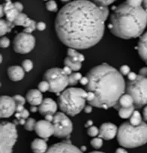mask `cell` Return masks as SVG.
Returning <instances> with one entry per match:
<instances>
[{
	"instance_id": "obj_58",
	"label": "cell",
	"mask_w": 147,
	"mask_h": 153,
	"mask_svg": "<svg viewBox=\"0 0 147 153\" xmlns=\"http://www.w3.org/2000/svg\"><path fill=\"white\" fill-rule=\"evenodd\" d=\"M26 119H23V118H21L20 119V120H19L18 121H19V124L20 125H22V126H24L25 125V123H26Z\"/></svg>"
},
{
	"instance_id": "obj_43",
	"label": "cell",
	"mask_w": 147,
	"mask_h": 153,
	"mask_svg": "<svg viewBox=\"0 0 147 153\" xmlns=\"http://www.w3.org/2000/svg\"><path fill=\"white\" fill-rule=\"evenodd\" d=\"M14 5L16 8V9H17L19 12H22V11L23 10V5H22L20 2H14Z\"/></svg>"
},
{
	"instance_id": "obj_26",
	"label": "cell",
	"mask_w": 147,
	"mask_h": 153,
	"mask_svg": "<svg viewBox=\"0 0 147 153\" xmlns=\"http://www.w3.org/2000/svg\"><path fill=\"white\" fill-rule=\"evenodd\" d=\"M130 123L133 126H138L142 123V117H141V115L139 111L137 110L134 111L133 114L130 117Z\"/></svg>"
},
{
	"instance_id": "obj_2",
	"label": "cell",
	"mask_w": 147,
	"mask_h": 153,
	"mask_svg": "<svg viewBox=\"0 0 147 153\" xmlns=\"http://www.w3.org/2000/svg\"><path fill=\"white\" fill-rule=\"evenodd\" d=\"M87 77L86 90L95 95V99L89 102L93 107L105 110L114 107L125 92L126 83L122 74L107 64L94 67L87 73Z\"/></svg>"
},
{
	"instance_id": "obj_19",
	"label": "cell",
	"mask_w": 147,
	"mask_h": 153,
	"mask_svg": "<svg viewBox=\"0 0 147 153\" xmlns=\"http://www.w3.org/2000/svg\"><path fill=\"white\" fill-rule=\"evenodd\" d=\"M137 50L140 56L147 64V32L140 38Z\"/></svg>"
},
{
	"instance_id": "obj_60",
	"label": "cell",
	"mask_w": 147,
	"mask_h": 153,
	"mask_svg": "<svg viewBox=\"0 0 147 153\" xmlns=\"http://www.w3.org/2000/svg\"><path fill=\"white\" fill-rule=\"evenodd\" d=\"M80 149H81L82 152H85L86 150V147L84 146H82L81 148H80Z\"/></svg>"
},
{
	"instance_id": "obj_32",
	"label": "cell",
	"mask_w": 147,
	"mask_h": 153,
	"mask_svg": "<svg viewBox=\"0 0 147 153\" xmlns=\"http://www.w3.org/2000/svg\"><path fill=\"white\" fill-rule=\"evenodd\" d=\"M91 145L92 146L94 149H98L101 148L103 145V140L101 139V137H97L94 138L93 140H92L91 141Z\"/></svg>"
},
{
	"instance_id": "obj_46",
	"label": "cell",
	"mask_w": 147,
	"mask_h": 153,
	"mask_svg": "<svg viewBox=\"0 0 147 153\" xmlns=\"http://www.w3.org/2000/svg\"><path fill=\"white\" fill-rule=\"evenodd\" d=\"M137 75L134 73V72H130V73L128 74V78L129 80H134L137 78Z\"/></svg>"
},
{
	"instance_id": "obj_9",
	"label": "cell",
	"mask_w": 147,
	"mask_h": 153,
	"mask_svg": "<svg viewBox=\"0 0 147 153\" xmlns=\"http://www.w3.org/2000/svg\"><path fill=\"white\" fill-rule=\"evenodd\" d=\"M54 129V136L58 138H65L71 134L73 130V124L70 119L62 112H58L54 115L53 121Z\"/></svg>"
},
{
	"instance_id": "obj_5",
	"label": "cell",
	"mask_w": 147,
	"mask_h": 153,
	"mask_svg": "<svg viewBox=\"0 0 147 153\" xmlns=\"http://www.w3.org/2000/svg\"><path fill=\"white\" fill-rule=\"evenodd\" d=\"M87 92L80 88H68L58 98V104L62 111L69 116H76L85 107Z\"/></svg>"
},
{
	"instance_id": "obj_17",
	"label": "cell",
	"mask_w": 147,
	"mask_h": 153,
	"mask_svg": "<svg viewBox=\"0 0 147 153\" xmlns=\"http://www.w3.org/2000/svg\"><path fill=\"white\" fill-rule=\"evenodd\" d=\"M5 4H3V8L4 11H5V14L6 16V20L10 22H13L14 23V20L16 17H17L20 12H19L16 8L14 7V3L11 2V0H5Z\"/></svg>"
},
{
	"instance_id": "obj_44",
	"label": "cell",
	"mask_w": 147,
	"mask_h": 153,
	"mask_svg": "<svg viewBox=\"0 0 147 153\" xmlns=\"http://www.w3.org/2000/svg\"><path fill=\"white\" fill-rule=\"evenodd\" d=\"M29 111H28L27 110H26V109H24L23 111L20 112V117H21V118L27 119L28 117H29Z\"/></svg>"
},
{
	"instance_id": "obj_34",
	"label": "cell",
	"mask_w": 147,
	"mask_h": 153,
	"mask_svg": "<svg viewBox=\"0 0 147 153\" xmlns=\"http://www.w3.org/2000/svg\"><path fill=\"white\" fill-rule=\"evenodd\" d=\"M39 89L42 92H45L50 89V84L47 80H44L39 84Z\"/></svg>"
},
{
	"instance_id": "obj_13",
	"label": "cell",
	"mask_w": 147,
	"mask_h": 153,
	"mask_svg": "<svg viewBox=\"0 0 147 153\" xmlns=\"http://www.w3.org/2000/svg\"><path fill=\"white\" fill-rule=\"evenodd\" d=\"M47 152H83L81 149L73 144L71 143L70 141H64L62 143L53 144L48 149Z\"/></svg>"
},
{
	"instance_id": "obj_8",
	"label": "cell",
	"mask_w": 147,
	"mask_h": 153,
	"mask_svg": "<svg viewBox=\"0 0 147 153\" xmlns=\"http://www.w3.org/2000/svg\"><path fill=\"white\" fill-rule=\"evenodd\" d=\"M1 129V153L12 152L13 147L17 139L16 125L9 122H2L0 125Z\"/></svg>"
},
{
	"instance_id": "obj_31",
	"label": "cell",
	"mask_w": 147,
	"mask_h": 153,
	"mask_svg": "<svg viewBox=\"0 0 147 153\" xmlns=\"http://www.w3.org/2000/svg\"><path fill=\"white\" fill-rule=\"evenodd\" d=\"M89 1L96 4L98 6H108L115 2L116 0H89Z\"/></svg>"
},
{
	"instance_id": "obj_37",
	"label": "cell",
	"mask_w": 147,
	"mask_h": 153,
	"mask_svg": "<svg viewBox=\"0 0 147 153\" xmlns=\"http://www.w3.org/2000/svg\"><path fill=\"white\" fill-rule=\"evenodd\" d=\"M10 45V40L6 37H2L0 41V46L2 48H8Z\"/></svg>"
},
{
	"instance_id": "obj_48",
	"label": "cell",
	"mask_w": 147,
	"mask_h": 153,
	"mask_svg": "<svg viewBox=\"0 0 147 153\" xmlns=\"http://www.w3.org/2000/svg\"><path fill=\"white\" fill-rule=\"evenodd\" d=\"M139 74H140V75H142V76H147V67L141 68L140 70Z\"/></svg>"
},
{
	"instance_id": "obj_24",
	"label": "cell",
	"mask_w": 147,
	"mask_h": 153,
	"mask_svg": "<svg viewBox=\"0 0 147 153\" xmlns=\"http://www.w3.org/2000/svg\"><path fill=\"white\" fill-rule=\"evenodd\" d=\"M135 107L134 105L131 106L130 107H121L119 110V116L122 119H128L131 117L134 111Z\"/></svg>"
},
{
	"instance_id": "obj_7",
	"label": "cell",
	"mask_w": 147,
	"mask_h": 153,
	"mask_svg": "<svg viewBox=\"0 0 147 153\" xmlns=\"http://www.w3.org/2000/svg\"><path fill=\"white\" fill-rule=\"evenodd\" d=\"M44 80L49 83L50 92L57 94L62 92L69 85L68 75L59 68H53L47 71L44 74Z\"/></svg>"
},
{
	"instance_id": "obj_57",
	"label": "cell",
	"mask_w": 147,
	"mask_h": 153,
	"mask_svg": "<svg viewBox=\"0 0 147 153\" xmlns=\"http://www.w3.org/2000/svg\"><path fill=\"white\" fill-rule=\"evenodd\" d=\"M0 8H1V12H0V17H3L4 14H5V11H4V8H3V5H1V6H0Z\"/></svg>"
},
{
	"instance_id": "obj_54",
	"label": "cell",
	"mask_w": 147,
	"mask_h": 153,
	"mask_svg": "<svg viewBox=\"0 0 147 153\" xmlns=\"http://www.w3.org/2000/svg\"><path fill=\"white\" fill-rule=\"evenodd\" d=\"M30 110L32 113H35V112H37L39 110V108H37V106L32 105L30 107Z\"/></svg>"
},
{
	"instance_id": "obj_61",
	"label": "cell",
	"mask_w": 147,
	"mask_h": 153,
	"mask_svg": "<svg viewBox=\"0 0 147 153\" xmlns=\"http://www.w3.org/2000/svg\"><path fill=\"white\" fill-rule=\"evenodd\" d=\"M61 1L63 2H69L70 0H61Z\"/></svg>"
},
{
	"instance_id": "obj_53",
	"label": "cell",
	"mask_w": 147,
	"mask_h": 153,
	"mask_svg": "<svg viewBox=\"0 0 147 153\" xmlns=\"http://www.w3.org/2000/svg\"><path fill=\"white\" fill-rule=\"evenodd\" d=\"M143 118L146 121H147V106L143 109Z\"/></svg>"
},
{
	"instance_id": "obj_3",
	"label": "cell",
	"mask_w": 147,
	"mask_h": 153,
	"mask_svg": "<svg viewBox=\"0 0 147 153\" xmlns=\"http://www.w3.org/2000/svg\"><path fill=\"white\" fill-rule=\"evenodd\" d=\"M146 25V10L142 6L135 8L125 2L114 8L108 27L118 38L131 39L142 35Z\"/></svg>"
},
{
	"instance_id": "obj_41",
	"label": "cell",
	"mask_w": 147,
	"mask_h": 153,
	"mask_svg": "<svg viewBox=\"0 0 147 153\" xmlns=\"http://www.w3.org/2000/svg\"><path fill=\"white\" fill-rule=\"evenodd\" d=\"M37 29L39 31H44L46 29V24L44 22H39L36 25Z\"/></svg>"
},
{
	"instance_id": "obj_1",
	"label": "cell",
	"mask_w": 147,
	"mask_h": 153,
	"mask_svg": "<svg viewBox=\"0 0 147 153\" xmlns=\"http://www.w3.org/2000/svg\"><path fill=\"white\" fill-rule=\"evenodd\" d=\"M107 19L101 6L89 0H75L64 5L57 14L56 32L66 46L88 49L102 38Z\"/></svg>"
},
{
	"instance_id": "obj_40",
	"label": "cell",
	"mask_w": 147,
	"mask_h": 153,
	"mask_svg": "<svg viewBox=\"0 0 147 153\" xmlns=\"http://www.w3.org/2000/svg\"><path fill=\"white\" fill-rule=\"evenodd\" d=\"M120 73L122 75H128L130 73V68L128 65H122L120 68Z\"/></svg>"
},
{
	"instance_id": "obj_33",
	"label": "cell",
	"mask_w": 147,
	"mask_h": 153,
	"mask_svg": "<svg viewBox=\"0 0 147 153\" xmlns=\"http://www.w3.org/2000/svg\"><path fill=\"white\" fill-rule=\"evenodd\" d=\"M22 67L25 70V71L29 72L32 68H33V63L31 60L26 59L22 63Z\"/></svg>"
},
{
	"instance_id": "obj_39",
	"label": "cell",
	"mask_w": 147,
	"mask_h": 153,
	"mask_svg": "<svg viewBox=\"0 0 147 153\" xmlns=\"http://www.w3.org/2000/svg\"><path fill=\"white\" fill-rule=\"evenodd\" d=\"M36 25H37V23H35V21H33V23H32V25H30V26H28V27L25 28V29H23V32H26V33L31 34L32 32H33L34 30H35V29H37Z\"/></svg>"
},
{
	"instance_id": "obj_18",
	"label": "cell",
	"mask_w": 147,
	"mask_h": 153,
	"mask_svg": "<svg viewBox=\"0 0 147 153\" xmlns=\"http://www.w3.org/2000/svg\"><path fill=\"white\" fill-rule=\"evenodd\" d=\"M8 75L10 80L12 81H20L24 77L25 70L23 68L20 67V66H11L8 69Z\"/></svg>"
},
{
	"instance_id": "obj_56",
	"label": "cell",
	"mask_w": 147,
	"mask_h": 153,
	"mask_svg": "<svg viewBox=\"0 0 147 153\" xmlns=\"http://www.w3.org/2000/svg\"><path fill=\"white\" fill-rule=\"evenodd\" d=\"M92 123H93V122L92 121V120H89V121H87V123L85 124V127L86 128H89L90 126H92Z\"/></svg>"
},
{
	"instance_id": "obj_35",
	"label": "cell",
	"mask_w": 147,
	"mask_h": 153,
	"mask_svg": "<svg viewBox=\"0 0 147 153\" xmlns=\"http://www.w3.org/2000/svg\"><path fill=\"white\" fill-rule=\"evenodd\" d=\"M87 133L90 137H95L99 134V130L95 126H90L88 129Z\"/></svg>"
},
{
	"instance_id": "obj_45",
	"label": "cell",
	"mask_w": 147,
	"mask_h": 153,
	"mask_svg": "<svg viewBox=\"0 0 147 153\" xmlns=\"http://www.w3.org/2000/svg\"><path fill=\"white\" fill-rule=\"evenodd\" d=\"M80 83H81L82 85H83V86H86V85L88 84V83H89V78L87 77V76H82V78L80 79Z\"/></svg>"
},
{
	"instance_id": "obj_51",
	"label": "cell",
	"mask_w": 147,
	"mask_h": 153,
	"mask_svg": "<svg viewBox=\"0 0 147 153\" xmlns=\"http://www.w3.org/2000/svg\"><path fill=\"white\" fill-rule=\"evenodd\" d=\"M63 70L65 71V72L66 74H67L68 75H70V74H72V69L70 67H68V66H66V65H65V67H64V68H63Z\"/></svg>"
},
{
	"instance_id": "obj_59",
	"label": "cell",
	"mask_w": 147,
	"mask_h": 153,
	"mask_svg": "<svg viewBox=\"0 0 147 153\" xmlns=\"http://www.w3.org/2000/svg\"><path fill=\"white\" fill-rule=\"evenodd\" d=\"M143 5L144 8L147 11V0H143Z\"/></svg>"
},
{
	"instance_id": "obj_22",
	"label": "cell",
	"mask_w": 147,
	"mask_h": 153,
	"mask_svg": "<svg viewBox=\"0 0 147 153\" xmlns=\"http://www.w3.org/2000/svg\"><path fill=\"white\" fill-rule=\"evenodd\" d=\"M14 26H15V24L13 22L2 19L0 21V35L2 36L5 35L7 32H10Z\"/></svg>"
},
{
	"instance_id": "obj_47",
	"label": "cell",
	"mask_w": 147,
	"mask_h": 153,
	"mask_svg": "<svg viewBox=\"0 0 147 153\" xmlns=\"http://www.w3.org/2000/svg\"><path fill=\"white\" fill-rule=\"evenodd\" d=\"M33 21H34V20H31L30 18H29V17H27L23 26V27H24V28L28 27V26H30V25H32V23H33Z\"/></svg>"
},
{
	"instance_id": "obj_50",
	"label": "cell",
	"mask_w": 147,
	"mask_h": 153,
	"mask_svg": "<svg viewBox=\"0 0 147 153\" xmlns=\"http://www.w3.org/2000/svg\"><path fill=\"white\" fill-rule=\"evenodd\" d=\"M92 106L91 105V104L86 106V107H84V112L86 113H92Z\"/></svg>"
},
{
	"instance_id": "obj_55",
	"label": "cell",
	"mask_w": 147,
	"mask_h": 153,
	"mask_svg": "<svg viewBox=\"0 0 147 153\" xmlns=\"http://www.w3.org/2000/svg\"><path fill=\"white\" fill-rule=\"evenodd\" d=\"M116 152H117V153H126V152H127V151H126L125 149H124L118 148L117 149V151H116Z\"/></svg>"
},
{
	"instance_id": "obj_25",
	"label": "cell",
	"mask_w": 147,
	"mask_h": 153,
	"mask_svg": "<svg viewBox=\"0 0 147 153\" xmlns=\"http://www.w3.org/2000/svg\"><path fill=\"white\" fill-rule=\"evenodd\" d=\"M67 53H68V56L69 57H71L74 61L83 62L85 59L83 54L80 53L79 52L76 51L75 50H74V48H69V49L68 50Z\"/></svg>"
},
{
	"instance_id": "obj_28",
	"label": "cell",
	"mask_w": 147,
	"mask_h": 153,
	"mask_svg": "<svg viewBox=\"0 0 147 153\" xmlns=\"http://www.w3.org/2000/svg\"><path fill=\"white\" fill-rule=\"evenodd\" d=\"M27 17H28L26 16V14H23V13L20 12V14L17 15V17H16L15 20H14V23L15 24V26H23Z\"/></svg>"
},
{
	"instance_id": "obj_52",
	"label": "cell",
	"mask_w": 147,
	"mask_h": 153,
	"mask_svg": "<svg viewBox=\"0 0 147 153\" xmlns=\"http://www.w3.org/2000/svg\"><path fill=\"white\" fill-rule=\"evenodd\" d=\"M45 120H48V121H49V122H52L53 123V120H54V116L52 114L46 115V116H45Z\"/></svg>"
},
{
	"instance_id": "obj_62",
	"label": "cell",
	"mask_w": 147,
	"mask_h": 153,
	"mask_svg": "<svg viewBox=\"0 0 147 153\" xmlns=\"http://www.w3.org/2000/svg\"><path fill=\"white\" fill-rule=\"evenodd\" d=\"M2 62V55H1V63Z\"/></svg>"
},
{
	"instance_id": "obj_49",
	"label": "cell",
	"mask_w": 147,
	"mask_h": 153,
	"mask_svg": "<svg viewBox=\"0 0 147 153\" xmlns=\"http://www.w3.org/2000/svg\"><path fill=\"white\" fill-rule=\"evenodd\" d=\"M24 107H23V104H17V106H16V111L17 112H19V113H20V112L23 111V110H24Z\"/></svg>"
},
{
	"instance_id": "obj_15",
	"label": "cell",
	"mask_w": 147,
	"mask_h": 153,
	"mask_svg": "<svg viewBox=\"0 0 147 153\" xmlns=\"http://www.w3.org/2000/svg\"><path fill=\"white\" fill-rule=\"evenodd\" d=\"M57 110V104L52 98H45L42 104L39 105V111L43 116L48 114L54 115Z\"/></svg>"
},
{
	"instance_id": "obj_11",
	"label": "cell",
	"mask_w": 147,
	"mask_h": 153,
	"mask_svg": "<svg viewBox=\"0 0 147 153\" xmlns=\"http://www.w3.org/2000/svg\"><path fill=\"white\" fill-rule=\"evenodd\" d=\"M15 101L13 97L2 95L0 98V117L1 118H9L16 111Z\"/></svg>"
},
{
	"instance_id": "obj_36",
	"label": "cell",
	"mask_w": 147,
	"mask_h": 153,
	"mask_svg": "<svg viewBox=\"0 0 147 153\" xmlns=\"http://www.w3.org/2000/svg\"><path fill=\"white\" fill-rule=\"evenodd\" d=\"M126 2L132 7H140L143 4V0H126Z\"/></svg>"
},
{
	"instance_id": "obj_20",
	"label": "cell",
	"mask_w": 147,
	"mask_h": 153,
	"mask_svg": "<svg viewBox=\"0 0 147 153\" xmlns=\"http://www.w3.org/2000/svg\"><path fill=\"white\" fill-rule=\"evenodd\" d=\"M134 105V99L132 96L129 94H123L120 98L118 102L115 104L114 108L119 110L121 107H130Z\"/></svg>"
},
{
	"instance_id": "obj_38",
	"label": "cell",
	"mask_w": 147,
	"mask_h": 153,
	"mask_svg": "<svg viewBox=\"0 0 147 153\" xmlns=\"http://www.w3.org/2000/svg\"><path fill=\"white\" fill-rule=\"evenodd\" d=\"M13 98H14V101H15L16 104H23V105L26 104V99H25L22 95H16L13 97Z\"/></svg>"
},
{
	"instance_id": "obj_14",
	"label": "cell",
	"mask_w": 147,
	"mask_h": 153,
	"mask_svg": "<svg viewBox=\"0 0 147 153\" xmlns=\"http://www.w3.org/2000/svg\"><path fill=\"white\" fill-rule=\"evenodd\" d=\"M117 133H118V128L116 125L111 123H106L101 125L100 127L98 136L103 139L109 140L114 139L116 135H117Z\"/></svg>"
},
{
	"instance_id": "obj_42",
	"label": "cell",
	"mask_w": 147,
	"mask_h": 153,
	"mask_svg": "<svg viewBox=\"0 0 147 153\" xmlns=\"http://www.w3.org/2000/svg\"><path fill=\"white\" fill-rule=\"evenodd\" d=\"M95 98V95L94 92H87V97H86V101H88V102H90V101H93Z\"/></svg>"
},
{
	"instance_id": "obj_16",
	"label": "cell",
	"mask_w": 147,
	"mask_h": 153,
	"mask_svg": "<svg viewBox=\"0 0 147 153\" xmlns=\"http://www.w3.org/2000/svg\"><path fill=\"white\" fill-rule=\"evenodd\" d=\"M26 98L29 104L34 106H39L44 100L42 92L39 89H30L28 91Z\"/></svg>"
},
{
	"instance_id": "obj_10",
	"label": "cell",
	"mask_w": 147,
	"mask_h": 153,
	"mask_svg": "<svg viewBox=\"0 0 147 153\" xmlns=\"http://www.w3.org/2000/svg\"><path fill=\"white\" fill-rule=\"evenodd\" d=\"M35 45V38L32 35L26 32L17 34L13 41V48L16 53L26 54L33 50Z\"/></svg>"
},
{
	"instance_id": "obj_6",
	"label": "cell",
	"mask_w": 147,
	"mask_h": 153,
	"mask_svg": "<svg viewBox=\"0 0 147 153\" xmlns=\"http://www.w3.org/2000/svg\"><path fill=\"white\" fill-rule=\"evenodd\" d=\"M125 92L133 98L135 108L143 107L147 104V76L139 74L135 80H128Z\"/></svg>"
},
{
	"instance_id": "obj_4",
	"label": "cell",
	"mask_w": 147,
	"mask_h": 153,
	"mask_svg": "<svg viewBox=\"0 0 147 153\" xmlns=\"http://www.w3.org/2000/svg\"><path fill=\"white\" fill-rule=\"evenodd\" d=\"M117 140L120 146L133 149L141 146L147 143V124L142 122L138 126H133L131 123H122L117 133Z\"/></svg>"
},
{
	"instance_id": "obj_27",
	"label": "cell",
	"mask_w": 147,
	"mask_h": 153,
	"mask_svg": "<svg viewBox=\"0 0 147 153\" xmlns=\"http://www.w3.org/2000/svg\"><path fill=\"white\" fill-rule=\"evenodd\" d=\"M82 78V74L80 73H74L68 75V83L70 86L77 84L79 80Z\"/></svg>"
},
{
	"instance_id": "obj_21",
	"label": "cell",
	"mask_w": 147,
	"mask_h": 153,
	"mask_svg": "<svg viewBox=\"0 0 147 153\" xmlns=\"http://www.w3.org/2000/svg\"><path fill=\"white\" fill-rule=\"evenodd\" d=\"M46 141V140L38 139V138L34 140L31 144L32 151L35 153L46 152L48 151V144Z\"/></svg>"
},
{
	"instance_id": "obj_23",
	"label": "cell",
	"mask_w": 147,
	"mask_h": 153,
	"mask_svg": "<svg viewBox=\"0 0 147 153\" xmlns=\"http://www.w3.org/2000/svg\"><path fill=\"white\" fill-rule=\"evenodd\" d=\"M64 64L65 65L70 67L74 71H77L80 70L82 67L81 62L74 61V60L69 56L66 57V58L65 59Z\"/></svg>"
},
{
	"instance_id": "obj_30",
	"label": "cell",
	"mask_w": 147,
	"mask_h": 153,
	"mask_svg": "<svg viewBox=\"0 0 147 153\" xmlns=\"http://www.w3.org/2000/svg\"><path fill=\"white\" fill-rule=\"evenodd\" d=\"M46 8L48 11L51 12H56L58 10L57 4L54 0H48L46 3Z\"/></svg>"
},
{
	"instance_id": "obj_12",
	"label": "cell",
	"mask_w": 147,
	"mask_h": 153,
	"mask_svg": "<svg viewBox=\"0 0 147 153\" xmlns=\"http://www.w3.org/2000/svg\"><path fill=\"white\" fill-rule=\"evenodd\" d=\"M35 131L39 137L48 140L50 137L54 134L55 129H54L53 124H52L51 122L45 120L37 122Z\"/></svg>"
},
{
	"instance_id": "obj_29",
	"label": "cell",
	"mask_w": 147,
	"mask_h": 153,
	"mask_svg": "<svg viewBox=\"0 0 147 153\" xmlns=\"http://www.w3.org/2000/svg\"><path fill=\"white\" fill-rule=\"evenodd\" d=\"M37 122L35 121L34 119L32 118H29L27 120V121L26 122L24 125V128L26 130L29 131H32L35 130V125H36Z\"/></svg>"
}]
</instances>
